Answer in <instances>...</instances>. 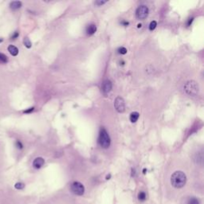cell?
I'll return each instance as SVG.
<instances>
[{"instance_id": "obj_15", "label": "cell", "mask_w": 204, "mask_h": 204, "mask_svg": "<svg viewBox=\"0 0 204 204\" xmlns=\"http://www.w3.org/2000/svg\"><path fill=\"white\" fill-rule=\"evenodd\" d=\"M187 204H199V201H198V198L192 197V198H191L190 199L188 200Z\"/></svg>"}, {"instance_id": "obj_29", "label": "cell", "mask_w": 204, "mask_h": 204, "mask_svg": "<svg viewBox=\"0 0 204 204\" xmlns=\"http://www.w3.org/2000/svg\"><path fill=\"white\" fill-rule=\"evenodd\" d=\"M143 173H144V174H145V173H146V169H145V168L144 169V170H143Z\"/></svg>"}, {"instance_id": "obj_21", "label": "cell", "mask_w": 204, "mask_h": 204, "mask_svg": "<svg viewBox=\"0 0 204 204\" xmlns=\"http://www.w3.org/2000/svg\"><path fill=\"white\" fill-rule=\"evenodd\" d=\"M16 147H17L18 148H19V149H22L23 147V145L22 144V143L20 141H17L16 142Z\"/></svg>"}, {"instance_id": "obj_7", "label": "cell", "mask_w": 204, "mask_h": 204, "mask_svg": "<svg viewBox=\"0 0 204 204\" xmlns=\"http://www.w3.org/2000/svg\"><path fill=\"white\" fill-rule=\"evenodd\" d=\"M113 89V84L109 80H105L102 84V91L105 94L108 93Z\"/></svg>"}, {"instance_id": "obj_19", "label": "cell", "mask_w": 204, "mask_h": 204, "mask_svg": "<svg viewBox=\"0 0 204 204\" xmlns=\"http://www.w3.org/2000/svg\"><path fill=\"white\" fill-rule=\"evenodd\" d=\"M127 49L125 48V47H120V48L118 49V53L120 54H127Z\"/></svg>"}, {"instance_id": "obj_9", "label": "cell", "mask_w": 204, "mask_h": 204, "mask_svg": "<svg viewBox=\"0 0 204 204\" xmlns=\"http://www.w3.org/2000/svg\"><path fill=\"white\" fill-rule=\"evenodd\" d=\"M96 25H95V24H93V23L89 24V25H88L87 26H86L85 32H86V34H87V35H89V36L94 34L95 33H96Z\"/></svg>"}, {"instance_id": "obj_4", "label": "cell", "mask_w": 204, "mask_h": 204, "mask_svg": "<svg viewBox=\"0 0 204 204\" xmlns=\"http://www.w3.org/2000/svg\"><path fill=\"white\" fill-rule=\"evenodd\" d=\"M70 190L74 195H82L85 193V187L80 182H74L70 186Z\"/></svg>"}, {"instance_id": "obj_17", "label": "cell", "mask_w": 204, "mask_h": 204, "mask_svg": "<svg viewBox=\"0 0 204 204\" xmlns=\"http://www.w3.org/2000/svg\"><path fill=\"white\" fill-rule=\"evenodd\" d=\"M0 61L3 62H8V58H7V57H6L5 54L0 53Z\"/></svg>"}, {"instance_id": "obj_2", "label": "cell", "mask_w": 204, "mask_h": 204, "mask_svg": "<svg viewBox=\"0 0 204 204\" xmlns=\"http://www.w3.org/2000/svg\"><path fill=\"white\" fill-rule=\"evenodd\" d=\"M185 93L189 96H197L199 93V86L195 81H189L184 85Z\"/></svg>"}, {"instance_id": "obj_16", "label": "cell", "mask_w": 204, "mask_h": 204, "mask_svg": "<svg viewBox=\"0 0 204 204\" xmlns=\"http://www.w3.org/2000/svg\"><path fill=\"white\" fill-rule=\"evenodd\" d=\"M156 25H157V23H156V21L151 22L150 25H149V30H150L151 31H152V30H154L156 29Z\"/></svg>"}, {"instance_id": "obj_20", "label": "cell", "mask_w": 204, "mask_h": 204, "mask_svg": "<svg viewBox=\"0 0 204 204\" xmlns=\"http://www.w3.org/2000/svg\"><path fill=\"white\" fill-rule=\"evenodd\" d=\"M106 3H107V1H96V2H95V4L97 6H101Z\"/></svg>"}, {"instance_id": "obj_12", "label": "cell", "mask_w": 204, "mask_h": 204, "mask_svg": "<svg viewBox=\"0 0 204 204\" xmlns=\"http://www.w3.org/2000/svg\"><path fill=\"white\" fill-rule=\"evenodd\" d=\"M139 116H140L139 113H137V112H133V113H132L130 114V117H129L130 121L132 122V123H135V122L137 121V120L139 119Z\"/></svg>"}, {"instance_id": "obj_6", "label": "cell", "mask_w": 204, "mask_h": 204, "mask_svg": "<svg viewBox=\"0 0 204 204\" xmlns=\"http://www.w3.org/2000/svg\"><path fill=\"white\" fill-rule=\"evenodd\" d=\"M114 107L118 113H124L125 111V103L121 96H117L114 101Z\"/></svg>"}, {"instance_id": "obj_22", "label": "cell", "mask_w": 204, "mask_h": 204, "mask_svg": "<svg viewBox=\"0 0 204 204\" xmlns=\"http://www.w3.org/2000/svg\"><path fill=\"white\" fill-rule=\"evenodd\" d=\"M120 24L123 25H125V26H127V25H129V23H128V22H126V21H125V20H123V21L120 22Z\"/></svg>"}, {"instance_id": "obj_8", "label": "cell", "mask_w": 204, "mask_h": 204, "mask_svg": "<svg viewBox=\"0 0 204 204\" xmlns=\"http://www.w3.org/2000/svg\"><path fill=\"white\" fill-rule=\"evenodd\" d=\"M45 164V160L42 157H38L36 159H34V162H33V166H34V168L36 169H39L41 167H42L43 165Z\"/></svg>"}, {"instance_id": "obj_13", "label": "cell", "mask_w": 204, "mask_h": 204, "mask_svg": "<svg viewBox=\"0 0 204 204\" xmlns=\"http://www.w3.org/2000/svg\"><path fill=\"white\" fill-rule=\"evenodd\" d=\"M23 43H24V45H25V46L26 47V48L30 49L32 46L31 42H30V40L28 38H24V40H23Z\"/></svg>"}, {"instance_id": "obj_18", "label": "cell", "mask_w": 204, "mask_h": 204, "mask_svg": "<svg viewBox=\"0 0 204 204\" xmlns=\"http://www.w3.org/2000/svg\"><path fill=\"white\" fill-rule=\"evenodd\" d=\"M24 187H25V185H24V183H17L16 184L14 185V187H15L16 189H18V190L23 189V188H24Z\"/></svg>"}, {"instance_id": "obj_11", "label": "cell", "mask_w": 204, "mask_h": 204, "mask_svg": "<svg viewBox=\"0 0 204 204\" xmlns=\"http://www.w3.org/2000/svg\"><path fill=\"white\" fill-rule=\"evenodd\" d=\"M21 6H22V3H21L20 1H14V2H11V4H10V7H11V9H12L13 11H15V10L19 9Z\"/></svg>"}, {"instance_id": "obj_26", "label": "cell", "mask_w": 204, "mask_h": 204, "mask_svg": "<svg viewBox=\"0 0 204 204\" xmlns=\"http://www.w3.org/2000/svg\"><path fill=\"white\" fill-rule=\"evenodd\" d=\"M135 174H136V171L134 168L132 169V176H135Z\"/></svg>"}, {"instance_id": "obj_30", "label": "cell", "mask_w": 204, "mask_h": 204, "mask_svg": "<svg viewBox=\"0 0 204 204\" xmlns=\"http://www.w3.org/2000/svg\"><path fill=\"white\" fill-rule=\"evenodd\" d=\"M3 40L2 39V38H0V43H1V42H3Z\"/></svg>"}, {"instance_id": "obj_27", "label": "cell", "mask_w": 204, "mask_h": 204, "mask_svg": "<svg viewBox=\"0 0 204 204\" xmlns=\"http://www.w3.org/2000/svg\"><path fill=\"white\" fill-rule=\"evenodd\" d=\"M141 26H142V24H140V23H139V24L137 25V27H138V28H140Z\"/></svg>"}, {"instance_id": "obj_23", "label": "cell", "mask_w": 204, "mask_h": 204, "mask_svg": "<svg viewBox=\"0 0 204 204\" xmlns=\"http://www.w3.org/2000/svg\"><path fill=\"white\" fill-rule=\"evenodd\" d=\"M34 107H32V108H29V109H27V110H25L23 113H31L32 111H34Z\"/></svg>"}, {"instance_id": "obj_3", "label": "cell", "mask_w": 204, "mask_h": 204, "mask_svg": "<svg viewBox=\"0 0 204 204\" xmlns=\"http://www.w3.org/2000/svg\"><path fill=\"white\" fill-rule=\"evenodd\" d=\"M98 143L100 146L103 148H108L111 144V140L109 135L104 127L101 128L98 137Z\"/></svg>"}, {"instance_id": "obj_5", "label": "cell", "mask_w": 204, "mask_h": 204, "mask_svg": "<svg viewBox=\"0 0 204 204\" xmlns=\"http://www.w3.org/2000/svg\"><path fill=\"white\" fill-rule=\"evenodd\" d=\"M148 13H149V10H148V7L147 6H145V5L140 6L136 11V18L139 19H144L147 17Z\"/></svg>"}, {"instance_id": "obj_1", "label": "cell", "mask_w": 204, "mask_h": 204, "mask_svg": "<svg viewBox=\"0 0 204 204\" xmlns=\"http://www.w3.org/2000/svg\"><path fill=\"white\" fill-rule=\"evenodd\" d=\"M171 183L173 187L176 188H181L187 183V176L184 173L180 171H177L172 174L171 177Z\"/></svg>"}, {"instance_id": "obj_25", "label": "cell", "mask_w": 204, "mask_h": 204, "mask_svg": "<svg viewBox=\"0 0 204 204\" xmlns=\"http://www.w3.org/2000/svg\"><path fill=\"white\" fill-rule=\"evenodd\" d=\"M193 20H194V18H189L188 22H187V26H190L191 24L192 23Z\"/></svg>"}, {"instance_id": "obj_10", "label": "cell", "mask_w": 204, "mask_h": 204, "mask_svg": "<svg viewBox=\"0 0 204 204\" xmlns=\"http://www.w3.org/2000/svg\"><path fill=\"white\" fill-rule=\"evenodd\" d=\"M8 51L12 56H17L18 54V49L13 45H10L8 46Z\"/></svg>"}, {"instance_id": "obj_14", "label": "cell", "mask_w": 204, "mask_h": 204, "mask_svg": "<svg viewBox=\"0 0 204 204\" xmlns=\"http://www.w3.org/2000/svg\"><path fill=\"white\" fill-rule=\"evenodd\" d=\"M138 199L140 201L144 202L146 199V194L144 191H140V192L138 194Z\"/></svg>"}, {"instance_id": "obj_28", "label": "cell", "mask_w": 204, "mask_h": 204, "mask_svg": "<svg viewBox=\"0 0 204 204\" xmlns=\"http://www.w3.org/2000/svg\"><path fill=\"white\" fill-rule=\"evenodd\" d=\"M110 177H111V175H108V176L106 177V179H109V178H110Z\"/></svg>"}, {"instance_id": "obj_24", "label": "cell", "mask_w": 204, "mask_h": 204, "mask_svg": "<svg viewBox=\"0 0 204 204\" xmlns=\"http://www.w3.org/2000/svg\"><path fill=\"white\" fill-rule=\"evenodd\" d=\"M18 32H14V34L12 35V39H15L16 38H18Z\"/></svg>"}]
</instances>
